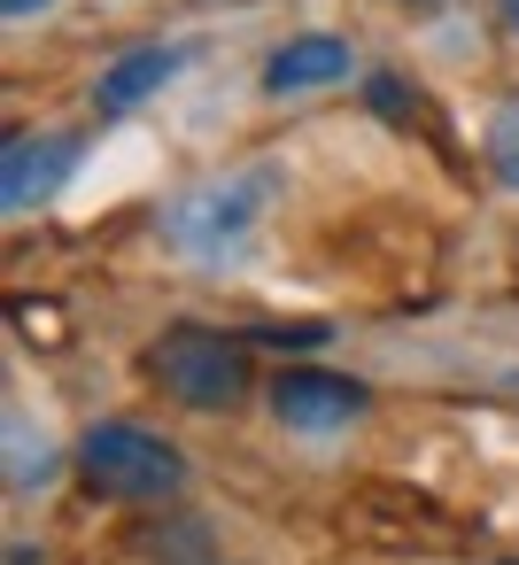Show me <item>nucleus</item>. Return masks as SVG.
I'll list each match as a JSON object with an SVG mask.
<instances>
[{
    "label": "nucleus",
    "mask_w": 519,
    "mask_h": 565,
    "mask_svg": "<svg viewBox=\"0 0 519 565\" xmlns=\"http://www.w3.org/2000/svg\"><path fill=\"white\" fill-rule=\"evenodd\" d=\"M55 9V0H0V17H9V24H32V17H47Z\"/></svg>",
    "instance_id": "obj_11"
},
{
    "label": "nucleus",
    "mask_w": 519,
    "mask_h": 565,
    "mask_svg": "<svg viewBox=\"0 0 519 565\" xmlns=\"http://www.w3.org/2000/svg\"><path fill=\"white\" fill-rule=\"evenodd\" d=\"M264 403H272V418L287 434H341V426H357L372 411V387L341 380V372H318V364H295V372H279L264 387Z\"/></svg>",
    "instance_id": "obj_5"
},
{
    "label": "nucleus",
    "mask_w": 519,
    "mask_h": 565,
    "mask_svg": "<svg viewBox=\"0 0 519 565\" xmlns=\"http://www.w3.org/2000/svg\"><path fill=\"white\" fill-rule=\"evenodd\" d=\"M480 156H488V179H496L504 194H519V86L488 109V125H480Z\"/></svg>",
    "instance_id": "obj_9"
},
{
    "label": "nucleus",
    "mask_w": 519,
    "mask_h": 565,
    "mask_svg": "<svg viewBox=\"0 0 519 565\" xmlns=\"http://www.w3.org/2000/svg\"><path fill=\"white\" fill-rule=\"evenodd\" d=\"M148 380L179 411L225 418V411L248 403V341L241 333H218V326H163L156 349H148Z\"/></svg>",
    "instance_id": "obj_2"
},
{
    "label": "nucleus",
    "mask_w": 519,
    "mask_h": 565,
    "mask_svg": "<svg viewBox=\"0 0 519 565\" xmlns=\"http://www.w3.org/2000/svg\"><path fill=\"white\" fill-rule=\"evenodd\" d=\"M0 434H9V488H17V495H40V488L55 480V449H47V434L24 426V411L0 418Z\"/></svg>",
    "instance_id": "obj_8"
},
{
    "label": "nucleus",
    "mask_w": 519,
    "mask_h": 565,
    "mask_svg": "<svg viewBox=\"0 0 519 565\" xmlns=\"http://www.w3.org/2000/svg\"><path fill=\"white\" fill-rule=\"evenodd\" d=\"M349 71H357V55H349L341 32H303V40H287V47L264 63V94H272V102L326 94V86H341Z\"/></svg>",
    "instance_id": "obj_6"
},
{
    "label": "nucleus",
    "mask_w": 519,
    "mask_h": 565,
    "mask_svg": "<svg viewBox=\"0 0 519 565\" xmlns=\"http://www.w3.org/2000/svg\"><path fill=\"white\" fill-rule=\"evenodd\" d=\"M372 102H380L388 117H395V109L411 117V86H403V78H372Z\"/></svg>",
    "instance_id": "obj_10"
},
{
    "label": "nucleus",
    "mask_w": 519,
    "mask_h": 565,
    "mask_svg": "<svg viewBox=\"0 0 519 565\" xmlns=\"http://www.w3.org/2000/svg\"><path fill=\"white\" fill-rule=\"evenodd\" d=\"M179 71H187V47H133V55H117V63L94 78V102H102V117H125V109H140V102H156Z\"/></svg>",
    "instance_id": "obj_7"
},
{
    "label": "nucleus",
    "mask_w": 519,
    "mask_h": 565,
    "mask_svg": "<svg viewBox=\"0 0 519 565\" xmlns=\"http://www.w3.org/2000/svg\"><path fill=\"white\" fill-rule=\"evenodd\" d=\"M78 472L94 495H117V503H171L187 488V449L140 418H102L86 426L78 441Z\"/></svg>",
    "instance_id": "obj_3"
},
{
    "label": "nucleus",
    "mask_w": 519,
    "mask_h": 565,
    "mask_svg": "<svg viewBox=\"0 0 519 565\" xmlns=\"http://www.w3.org/2000/svg\"><path fill=\"white\" fill-rule=\"evenodd\" d=\"M496 17H504V24H511V32H519V0H496Z\"/></svg>",
    "instance_id": "obj_12"
},
{
    "label": "nucleus",
    "mask_w": 519,
    "mask_h": 565,
    "mask_svg": "<svg viewBox=\"0 0 519 565\" xmlns=\"http://www.w3.org/2000/svg\"><path fill=\"white\" fill-rule=\"evenodd\" d=\"M78 148L86 132L55 125V132H9V148H0V210L9 217H32L63 194V179L78 171Z\"/></svg>",
    "instance_id": "obj_4"
},
{
    "label": "nucleus",
    "mask_w": 519,
    "mask_h": 565,
    "mask_svg": "<svg viewBox=\"0 0 519 565\" xmlns=\"http://www.w3.org/2000/svg\"><path fill=\"white\" fill-rule=\"evenodd\" d=\"M279 202V171L272 163H248V171H225V179H202L187 186L171 210H163V241L194 264H225L256 241V225L272 217Z\"/></svg>",
    "instance_id": "obj_1"
}]
</instances>
